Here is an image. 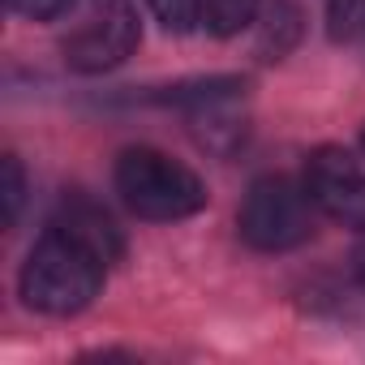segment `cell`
Segmentation results:
<instances>
[{
    "label": "cell",
    "mask_w": 365,
    "mask_h": 365,
    "mask_svg": "<svg viewBox=\"0 0 365 365\" xmlns=\"http://www.w3.org/2000/svg\"><path fill=\"white\" fill-rule=\"evenodd\" d=\"M258 5L262 0H202V22H207L211 35L228 39V35H241L254 22Z\"/></svg>",
    "instance_id": "cell-7"
},
{
    "label": "cell",
    "mask_w": 365,
    "mask_h": 365,
    "mask_svg": "<svg viewBox=\"0 0 365 365\" xmlns=\"http://www.w3.org/2000/svg\"><path fill=\"white\" fill-rule=\"evenodd\" d=\"M279 31H297V9L284 5V0L271 9V18H267V26H262V56H267V61L284 56V48L292 43V39H279Z\"/></svg>",
    "instance_id": "cell-10"
},
{
    "label": "cell",
    "mask_w": 365,
    "mask_h": 365,
    "mask_svg": "<svg viewBox=\"0 0 365 365\" xmlns=\"http://www.w3.org/2000/svg\"><path fill=\"white\" fill-rule=\"evenodd\" d=\"M112 176H116L120 202L138 220L172 224V220L198 215L207 207V185L198 180V172H190L185 163H176L172 155H163L155 146H129L116 159Z\"/></svg>",
    "instance_id": "cell-2"
},
{
    "label": "cell",
    "mask_w": 365,
    "mask_h": 365,
    "mask_svg": "<svg viewBox=\"0 0 365 365\" xmlns=\"http://www.w3.org/2000/svg\"><path fill=\"white\" fill-rule=\"evenodd\" d=\"M305 190L335 224L365 232V168L335 146H322L305 163Z\"/></svg>",
    "instance_id": "cell-5"
},
{
    "label": "cell",
    "mask_w": 365,
    "mask_h": 365,
    "mask_svg": "<svg viewBox=\"0 0 365 365\" xmlns=\"http://www.w3.org/2000/svg\"><path fill=\"white\" fill-rule=\"evenodd\" d=\"M52 228H61L65 237L82 241V245L95 250L103 262H112V258L120 254V232H116V224H112L95 202H86V198H65L61 211H56V220H52Z\"/></svg>",
    "instance_id": "cell-6"
},
{
    "label": "cell",
    "mask_w": 365,
    "mask_h": 365,
    "mask_svg": "<svg viewBox=\"0 0 365 365\" xmlns=\"http://www.w3.org/2000/svg\"><path fill=\"white\" fill-rule=\"evenodd\" d=\"M138 39H142V26H138V14L129 0H91L82 26L61 43V52H65L69 69L103 73V69H116L120 61H129Z\"/></svg>",
    "instance_id": "cell-4"
},
{
    "label": "cell",
    "mask_w": 365,
    "mask_h": 365,
    "mask_svg": "<svg viewBox=\"0 0 365 365\" xmlns=\"http://www.w3.org/2000/svg\"><path fill=\"white\" fill-rule=\"evenodd\" d=\"M103 258L95 250H86L82 241L65 237L61 228H48L43 241L31 250L26 267H22V301L39 314L52 318H69L78 309H86L99 288H103Z\"/></svg>",
    "instance_id": "cell-1"
},
{
    "label": "cell",
    "mask_w": 365,
    "mask_h": 365,
    "mask_svg": "<svg viewBox=\"0 0 365 365\" xmlns=\"http://www.w3.org/2000/svg\"><path fill=\"white\" fill-rule=\"evenodd\" d=\"M356 271H361V284H365V250H361V258H356Z\"/></svg>",
    "instance_id": "cell-13"
},
{
    "label": "cell",
    "mask_w": 365,
    "mask_h": 365,
    "mask_svg": "<svg viewBox=\"0 0 365 365\" xmlns=\"http://www.w3.org/2000/svg\"><path fill=\"white\" fill-rule=\"evenodd\" d=\"M237 228L254 250H267V254L292 250L314 232V198L305 185H297L288 176H262L250 185L241 202Z\"/></svg>",
    "instance_id": "cell-3"
},
{
    "label": "cell",
    "mask_w": 365,
    "mask_h": 365,
    "mask_svg": "<svg viewBox=\"0 0 365 365\" xmlns=\"http://www.w3.org/2000/svg\"><path fill=\"white\" fill-rule=\"evenodd\" d=\"M327 35L335 43H352L365 35V0H327Z\"/></svg>",
    "instance_id": "cell-8"
},
{
    "label": "cell",
    "mask_w": 365,
    "mask_h": 365,
    "mask_svg": "<svg viewBox=\"0 0 365 365\" xmlns=\"http://www.w3.org/2000/svg\"><path fill=\"white\" fill-rule=\"evenodd\" d=\"M69 5H73V0H9V9L22 14V18H31V22H52V18H61Z\"/></svg>",
    "instance_id": "cell-12"
},
{
    "label": "cell",
    "mask_w": 365,
    "mask_h": 365,
    "mask_svg": "<svg viewBox=\"0 0 365 365\" xmlns=\"http://www.w3.org/2000/svg\"><path fill=\"white\" fill-rule=\"evenodd\" d=\"M361 146H365V129H361Z\"/></svg>",
    "instance_id": "cell-14"
},
{
    "label": "cell",
    "mask_w": 365,
    "mask_h": 365,
    "mask_svg": "<svg viewBox=\"0 0 365 365\" xmlns=\"http://www.w3.org/2000/svg\"><path fill=\"white\" fill-rule=\"evenodd\" d=\"M22 198H26V172L18 163V155H5V224L9 228L22 215Z\"/></svg>",
    "instance_id": "cell-11"
},
{
    "label": "cell",
    "mask_w": 365,
    "mask_h": 365,
    "mask_svg": "<svg viewBox=\"0 0 365 365\" xmlns=\"http://www.w3.org/2000/svg\"><path fill=\"white\" fill-rule=\"evenodd\" d=\"M146 5H150L155 22L172 35H185L202 22V0H146Z\"/></svg>",
    "instance_id": "cell-9"
}]
</instances>
